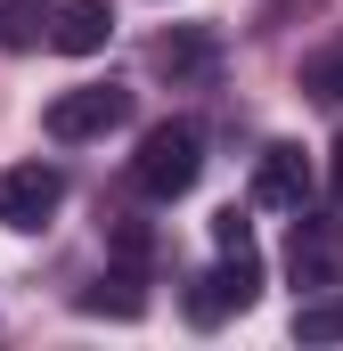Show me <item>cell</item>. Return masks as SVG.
<instances>
[{
	"label": "cell",
	"instance_id": "8",
	"mask_svg": "<svg viewBox=\"0 0 343 351\" xmlns=\"http://www.w3.org/2000/svg\"><path fill=\"white\" fill-rule=\"evenodd\" d=\"M82 311H90V319H139V311H147L139 269H106L98 286H82Z\"/></svg>",
	"mask_w": 343,
	"mask_h": 351
},
{
	"label": "cell",
	"instance_id": "4",
	"mask_svg": "<svg viewBox=\"0 0 343 351\" xmlns=\"http://www.w3.org/2000/svg\"><path fill=\"white\" fill-rule=\"evenodd\" d=\"M254 294H261L254 245H221V269H213V278H196V294H188V319H196V327H213V319H229V311H254Z\"/></svg>",
	"mask_w": 343,
	"mask_h": 351
},
{
	"label": "cell",
	"instance_id": "9",
	"mask_svg": "<svg viewBox=\"0 0 343 351\" xmlns=\"http://www.w3.org/2000/svg\"><path fill=\"white\" fill-rule=\"evenodd\" d=\"M147 58H156V74H172V82H196V74L213 66V41H204V33H164Z\"/></svg>",
	"mask_w": 343,
	"mask_h": 351
},
{
	"label": "cell",
	"instance_id": "13",
	"mask_svg": "<svg viewBox=\"0 0 343 351\" xmlns=\"http://www.w3.org/2000/svg\"><path fill=\"white\" fill-rule=\"evenodd\" d=\"M213 245H254V221L229 204V213H213Z\"/></svg>",
	"mask_w": 343,
	"mask_h": 351
},
{
	"label": "cell",
	"instance_id": "2",
	"mask_svg": "<svg viewBox=\"0 0 343 351\" xmlns=\"http://www.w3.org/2000/svg\"><path fill=\"white\" fill-rule=\"evenodd\" d=\"M123 114H131V90H115V82H74V90H58V98H49L41 131H49L58 147H82V139L123 131Z\"/></svg>",
	"mask_w": 343,
	"mask_h": 351
},
{
	"label": "cell",
	"instance_id": "5",
	"mask_svg": "<svg viewBox=\"0 0 343 351\" xmlns=\"http://www.w3.org/2000/svg\"><path fill=\"white\" fill-rule=\"evenodd\" d=\"M66 204L58 164H8L0 172V229H49V213Z\"/></svg>",
	"mask_w": 343,
	"mask_h": 351
},
{
	"label": "cell",
	"instance_id": "7",
	"mask_svg": "<svg viewBox=\"0 0 343 351\" xmlns=\"http://www.w3.org/2000/svg\"><path fill=\"white\" fill-rule=\"evenodd\" d=\"M115 41V8L106 0H58L49 8V49L58 58H98Z\"/></svg>",
	"mask_w": 343,
	"mask_h": 351
},
{
	"label": "cell",
	"instance_id": "10",
	"mask_svg": "<svg viewBox=\"0 0 343 351\" xmlns=\"http://www.w3.org/2000/svg\"><path fill=\"white\" fill-rule=\"evenodd\" d=\"M49 8H58V0H0V49L49 41Z\"/></svg>",
	"mask_w": 343,
	"mask_h": 351
},
{
	"label": "cell",
	"instance_id": "14",
	"mask_svg": "<svg viewBox=\"0 0 343 351\" xmlns=\"http://www.w3.org/2000/svg\"><path fill=\"white\" fill-rule=\"evenodd\" d=\"M327 180H335V204H343V139H335V164H327Z\"/></svg>",
	"mask_w": 343,
	"mask_h": 351
},
{
	"label": "cell",
	"instance_id": "6",
	"mask_svg": "<svg viewBox=\"0 0 343 351\" xmlns=\"http://www.w3.org/2000/svg\"><path fill=\"white\" fill-rule=\"evenodd\" d=\"M254 204H261V213H303V204H311V156H303L294 139H270V147H261Z\"/></svg>",
	"mask_w": 343,
	"mask_h": 351
},
{
	"label": "cell",
	"instance_id": "1",
	"mask_svg": "<svg viewBox=\"0 0 343 351\" xmlns=\"http://www.w3.org/2000/svg\"><path fill=\"white\" fill-rule=\"evenodd\" d=\"M196 172H204V131H196V123H156V131L139 139V156H131V188L156 196V204L188 196Z\"/></svg>",
	"mask_w": 343,
	"mask_h": 351
},
{
	"label": "cell",
	"instance_id": "3",
	"mask_svg": "<svg viewBox=\"0 0 343 351\" xmlns=\"http://www.w3.org/2000/svg\"><path fill=\"white\" fill-rule=\"evenodd\" d=\"M286 278H294L303 294L343 286V221H327V213H294V237H286Z\"/></svg>",
	"mask_w": 343,
	"mask_h": 351
},
{
	"label": "cell",
	"instance_id": "12",
	"mask_svg": "<svg viewBox=\"0 0 343 351\" xmlns=\"http://www.w3.org/2000/svg\"><path fill=\"white\" fill-rule=\"evenodd\" d=\"M303 90H311V98H343V41L319 49V58L303 66Z\"/></svg>",
	"mask_w": 343,
	"mask_h": 351
},
{
	"label": "cell",
	"instance_id": "11",
	"mask_svg": "<svg viewBox=\"0 0 343 351\" xmlns=\"http://www.w3.org/2000/svg\"><path fill=\"white\" fill-rule=\"evenodd\" d=\"M294 335H303V343H343V294H335V286L311 294V302L294 311Z\"/></svg>",
	"mask_w": 343,
	"mask_h": 351
}]
</instances>
